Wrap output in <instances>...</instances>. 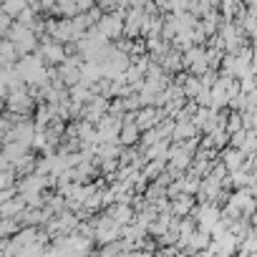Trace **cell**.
<instances>
[{
  "label": "cell",
  "instance_id": "obj_1",
  "mask_svg": "<svg viewBox=\"0 0 257 257\" xmlns=\"http://www.w3.org/2000/svg\"><path fill=\"white\" fill-rule=\"evenodd\" d=\"M142 126L137 123V121H132V118H123V126H121V144L123 147H134V144H139L142 142Z\"/></svg>",
  "mask_w": 257,
  "mask_h": 257
},
{
  "label": "cell",
  "instance_id": "obj_2",
  "mask_svg": "<svg viewBox=\"0 0 257 257\" xmlns=\"http://www.w3.org/2000/svg\"><path fill=\"white\" fill-rule=\"evenodd\" d=\"M199 134H202V132L194 126V121H192V118H177V128H174L172 142H187V139L199 137Z\"/></svg>",
  "mask_w": 257,
  "mask_h": 257
},
{
  "label": "cell",
  "instance_id": "obj_3",
  "mask_svg": "<svg viewBox=\"0 0 257 257\" xmlns=\"http://www.w3.org/2000/svg\"><path fill=\"white\" fill-rule=\"evenodd\" d=\"M244 159H247V154L242 152V149H237V147H224L222 149V162L229 167V172H237V169H242V164H244Z\"/></svg>",
  "mask_w": 257,
  "mask_h": 257
},
{
  "label": "cell",
  "instance_id": "obj_4",
  "mask_svg": "<svg viewBox=\"0 0 257 257\" xmlns=\"http://www.w3.org/2000/svg\"><path fill=\"white\" fill-rule=\"evenodd\" d=\"M194 207H197V194L184 192L182 197L172 199V212H174L177 217H187V214H192V209H194Z\"/></svg>",
  "mask_w": 257,
  "mask_h": 257
},
{
  "label": "cell",
  "instance_id": "obj_5",
  "mask_svg": "<svg viewBox=\"0 0 257 257\" xmlns=\"http://www.w3.org/2000/svg\"><path fill=\"white\" fill-rule=\"evenodd\" d=\"M26 207H28V204H26L23 194H16V197L8 199V202H0V217H18Z\"/></svg>",
  "mask_w": 257,
  "mask_h": 257
},
{
  "label": "cell",
  "instance_id": "obj_6",
  "mask_svg": "<svg viewBox=\"0 0 257 257\" xmlns=\"http://www.w3.org/2000/svg\"><path fill=\"white\" fill-rule=\"evenodd\" d=\"M3 66H16L18 63V58H21V51H18V46L11 41V38H3Z\"/></svg>",
  "mask_w": 257,
  "mask_h": 257
},
{
  "label": "cell",
  "instance_id": "obj_7",
  "mask_svg": "<svg viewBox=\"0 0 257 257\" xmlns=\"http://www.w3.org/2000/svg\"><path fill=\"white\" fill-rule=\"evenodd\" d=\"M28 6H31V0H3V11H6V13H11L13 18H18Z\"/></svg>",
  "mask_w": 257,
  "mask_h": 257
},
{
  "label": "cell",
  "instance_id": "obj_8",
  "mask_svg": "<svg viewBox=\"0 0 257 257\" xmlns=\"http://www.w3.org/2000/svg\"><path fill=\"white\" fill-rule=\"evenodd\" d=\"M202 78L199 76H194V73H189V78H187V83H184V93H187V98H197V93L202 91Z\"/></svg>",
  "mask_w": 257,
  "mask_h": 257
},
{
  "label": "cell",
  "instance_id": "obj_9",
  "mask_svg": "<svg viewBox=\"0 0 257 257\" xmlns=\"http://www.w3.org/2000/svg\"><path fill=\"white\" fill-rule=\"evenodd\" d=\"M239 128H244V121H242V111H229V118H227V132L229 134H234V132H239Z\"/></svg>",
  "mask_w": 257,
  "mask_h": 257
},
{
  "label": "cell",
  "instance_id": "obj_10",
  "mask_svg": "<svg viewBox=\"0 0 257 257\" xmlns=\"http://www.w3.org/2000/svg\"><path fill=\"white\" fill-rule=\"evenodd\" d=\"M157 142H162V134H159L157 126H152V128H147V132L142 134V142H139V144H142L144 149H149V147L157 144Z\"/></svg>",
  "mask_w": 257,
  "mask_h": 257
},
{
  "label": "cell",
  "instance_id": "obj_11",
  "mask_svg": "<svg viewBox=\"0 0 257 257\" xmlns=\"http://www.w3.org/2000/svg\"><path fill=\"white\" fill-rule=\"evenodd\" d=\"M98 252H101V254H118V252H126V249H123V239H113V242L98 244Z\"/></svg>",
  "mask_w": 257,
  "mask_h": 257
},
{
  "label": "cell",
  "instance_id": "obj_12",
  "mask_svg": "<svg viewBox=\"0 0 257 257\" xmlns=\"http://www.w3.org/2000/svg\"><path fill=\"white\" fill-rule=\"evenodd\" d=\"M247 137H249V128H239V132H234V134H232L229 144H232V147H237V149H242V147H244V142H247Z\"/></svg>",
  "mask_w": 257,
  "mask_h": 257
},
{
  "label": "cell",
  "instance_id": "obj_13",
  "mask_svg": "<svg viewBox=\"0 0 257 257\" xmlns=\"http://www.w3.org/2000/svg\"><path fill=\"white\" fill-rule=\"evenodd\" d=\"M239 81H242V91H244V93H249V91L257 88V73H247V76L239 78Z\"/></svg>",
  "mask_w": 257,
  "mask_h": 257
},
{
  "label": "cell",
  "instance_id": "obj_14",
  "mask_svg": "<svg viewBox=\"0 0 257 257\" xmlns=\"http://www.w3.org/2000/svg\"><path fill=\"white\" fill-rule=\"evenodd\" d=\"M197 103L199 106H212V88L202 86V91L197 93Z\"/></svg>",
  "mask_w": 257,
  "mask_h": 257
},
{
  "label": "cell",
  "instance_id": "obj_15",
  "mask_svg": "<svg viewBox=\"0 0 257 257\" xmlns=\"http://www.w3.org/2000/svg\"><path fill=\"white\" fill-rule=\"evenodd\" d=\"M252 71L257 73V51H254V56H252Z\"/></svg>",
  "mask_w": 257,
  "mask_h": 257
}]
</instances>
